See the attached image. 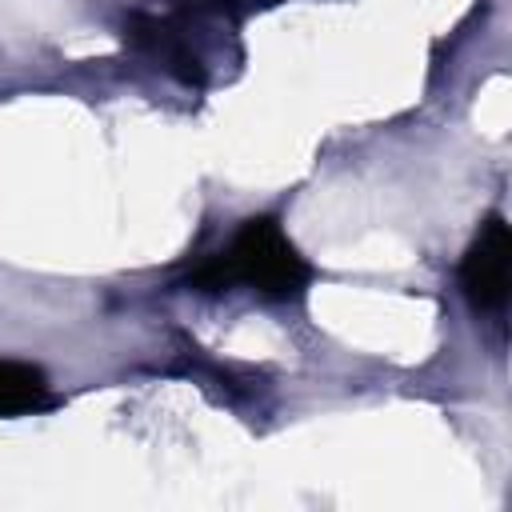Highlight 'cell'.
<instances>
[{
  "label": "cell",
  "mask_w": 512,
  "mask_h": 512,
  "mask_svg": "<svg viewBox=\"0 0 512 512\" xmlns=\"http://www.w3.org/2000/svg\"><path fill=\"white\" fill-rule=\"evenodd\" d=\"M508 260H512V232L504 216H488L460 264V288L480 312H496L508 300Z\"/></svg>",
  "instance_id": "7a4b0ae2"
},
{
  "label": "cell",
  "mask_w": 512,
  "mask_h": 512,
  "mask_svg": "<svg viewBox=\"0 0 512 512\" xmlns=\"http://www.w3.org/2000/svg\"><path fill=\"white\" fill-rule=\"evenodd\" d=\"M48 380L36 364L24 360H0V416H24L48 408Z\"/></svg>",
  "instance_id": "3957f363"
},
{
  "label": "cell",
  "mask_w": 512,
  "mask_h": 512,
  "mask_svg": "<svg viewBox=\"0 0 512 512\" xmlns=\"http://www.w3.org/2000/svg\"><path fill=\"white\" fill-rule=\"evenodd\" d=\"M308 276L312 268L292 248L284 228L272 216H256V220H244L228 252L196 264L188 272V284L200 292H224L232 284H248L272 300H284V296H296L308 284Z\"/></svg>",
  "instance_id": "6da1fadb"
}]
</instances>
